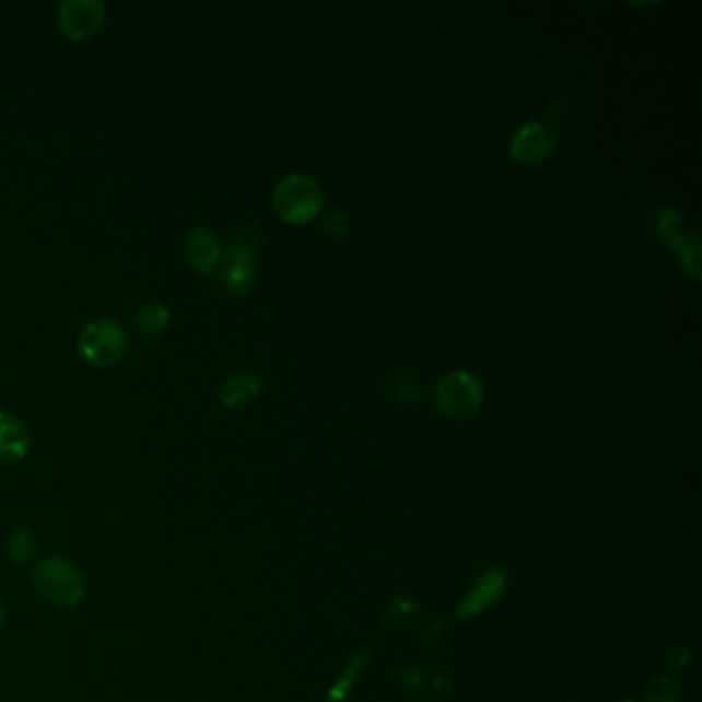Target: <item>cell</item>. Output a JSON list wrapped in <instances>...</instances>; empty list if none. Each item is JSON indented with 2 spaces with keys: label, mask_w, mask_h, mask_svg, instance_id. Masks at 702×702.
<instances>
[{
  "label": "cell",
  "mask_w": 702,
  "mask_h": 702,
  "mask_svg": "<svg viewBox=\"0 0 702 702\" xmlns=\"http://www.w3.org/2000/svg\"><path fill=\"white\" fill-rule=\"evenodd\" d=\"M37 596L58 608H74L87 596L81 569L65 557H44L30 571Z\"/></svg>",
  "instance_id": "6da1fadb"
},
{
  "label": "cell",
  "mask_w": 702,
  "mask_h": 702,
  "mask_svg": "<svg viewBox=\"0 0 702 702\" xmlns=\"http://www.w3.org/2000/svg\"><path fill=\"white\" fill-rule=\"evenodd\" d=\"M274 211L291 225H307L324 207V190L314 177L307 174H291L282 177L272 192Z\"/></svg>",
  "instance_id": "7a4b0ae2"
},
{
  "label": "cell",
  "mask_w": 702,
  "mask_h": 702,
  "mask_svg": "<svg viewBox=\"0 0 702 702\" xmlns=\"http://www.w3.org/2000/svg\"><path fill=\"white\" fill-rule=\"evenodd\" d=\"M260 235L256 227H239L223 247L219 277L233 295H244L256 281V258Z\"/></svg>",
  "instance_id": "3957f363"
},
{
  "label": "cell",
  "mask_w": 702,
  "mask_h": 702,
  "mask_svg": "<svg viewBox=\"0 0 702 702\" xmlns=\"http://www.w3.org/2000/svg\"><path fill=\"white\" fill-rule=\"evenodd\" d=\"M484 400V386L470 371L443 375L433 389V402L443 417L464 421L478 412Z\"/></svg>",
  "instance_id": "277c9868"
},
{
  "label": "cell",
  "mask_w": 702,
  "mask_h": 702,
  "mask_svg": "<svg viewBox=\"0 0 702 702\" xmlns=\"http://www.w3.org/2000/svg\"><path fill=\"white\" fill-rule=\"evenodd\" d=\"M128 349L122 326L109 317L91 319L79 334V352L93 367L116 365Z\"/></svg>",
  "instance_id": "5b68a950"
},
{
  "label": "cell",
  "mask_w": 702,
  "mask_h": 702,
  "mask_svg": "<svg viewBox=\"0 0 702 702\" xmlns=\"http://www.w3.org/2000/svg\"><path fill=\"white\" fill-rule=\"evenodd\" d=\"M106 15V4L100 0H65L58 7V27L62 36L81 42L104 27Z\"/></svg>",
  "instance_id": "8992f818"
},
{
  "label": "cell",
  "mask_w": 702,
  "mask_h": 702,
  "mask_svg": "<svg viewBox=\"0 0 702 702\" xmlns=\"http://www.w3.org/2000/svg\"><path fill=\"white\" fill-rule=\"evenodd\" d=\"M559 147L557 130L545 120H529L511 139L510 153L522 165H536L550 157Z\"/></svg>",
  "instance_id": "52a82bcc"
},
{
  "label": "cell",
  "mask_w": 702,
  "mask_h": 702,
  "mask_svg": "<svg viewBox=\"0 0 702 702\" xmlns=\"http://www.w3.org/2000/svg\"><path fill=\"white\" fill-rule=\"evenodd\" d=\"M507 589V577L503 571L494 569L484 573L480 580L476 581L475 587L468 592V596L461 599V604L457 606V616L461 620L475 618V616L487 612L492 608Z\"/></svg>",
  "instance_id": "ba28073f"
},
{
  "label": "cell",
  "mask_w": 702,
  "mask_h": 702,
  "mask_svg": "<svg viewBox=\"0 0 702 702\" xmlns=\"http://www.w3.org/2000/svg\"><path fill=\"white\" fill-rule=\"evenodd\" d=\"M184 254L196 272L212 274L219 270L223 247L217 233L209 227H194L184 239Z\"/></svg>",
  "instance_id": "9c48e42d"
},
{
  "label": "cell",
  "mask_w": 702,
  "mask_h": 702,
  "mask_svg": "<svg viewBox=\"0 0 702 702\" xmlns=\"http://www.w3.org/2000/svg\"><path fill=\"white\" fill-rule=\"evenodd\" d=\"M32 447V435L25 422L9 412H0V461L17 464L25 459Z\"/></svg>",
  "instance_id": "30bf717a"
},
{
  "label": "cell",
  "mask_w": 702,
  "mask_h": 702,
  "mask_svg": "<svg viewBox=\"0 0 702 702\" xmlns=\"http://www.w3.org/2000/svg\"><path fill=\"white\" fill-rule=\"evenodd\" d=\"M260 389L262 382L254 371H237L221 387L219 400L227 408H244L258 398Z\"/></svg>",
  "instance_id": "8fae6325"
},
{
  "label": "cell",
  "mask_w": 702,
  "mask_h": 702,
  "mask_svg": "<svg viewBox=\"0 0 702 702\" xmlns=\"http://www.w3.org/2000/svg\"><path fill=\"white\" fill-rule=\"evenodd\" d=\"M36 534L30 527H17L9 534L7 552L15 566H27L36 559Z\"/></svg>",
  "instance_id": "7c38bea8"
},
{
  "label": "cell",
  "mask_w": 702,
  "mask_h": 702,
  "mask_svg": "<svg viewBox=\"0 0 702 702\" xmlns=\"http://www.w3.org/2000/svg\"><path fill=\"white\" fill-rule=\"evenodd\" d=\"M172 319V312L167 305L163 303H147L139 309V314L134 316V326L139 328V332L147 334V336H155L161 334Z\"/></svg>",
  "instance_id": "4fadbf2b"
},
{
  "label": "cell",
  "mask_w": 702,
  "mask_h": 702,
  "mask_svg": "<svg viewBox=\"0 0 702 702\" xmlns=\"http://www.w3.org/2000/svg\"><path fill=\"white\" fill-rule=\"evenodd\" d=\"M680 690L669 678H659L655 682H651L645 690L643 702H680Z\"/></svg>",
  "instance_id": "5bb4252c"
},
{
  "label": "cell",
  "mask_w": 702,
  "mask_h": 702,
  "mask_svg": "<svg viewBox=\"0 0 702 702\" xmlns=\"http://www.w3.org/2000/svg\"><path fill=\"white\" fill-rule=\"evenodd\" d=\"M349 225H351L349 214L344 211H340V209H334V211L328 212V214L324 217V229H326L330 235H334V237H342V235H347Z\"/></svg>",
  "instance_id": "9a60e30c"
},
{
  "label": "cell",
  "mask_w": 702,
  "mask_h": 702,
  "mask_svg": "<svg viewBox=\"0 0 702 702\" xmlns=\"http://www.w3.org/2000/svg\"><path fill=\"white\" fill-rule=\"evenodd\" d=\"M389 384L396 387L394 394L400 396L402 400L417 398V382H414V379H410V377H406V375H396V377L389 379Z\"/></svg>",
  "instance_id": "2e32d148"
},
{
  "label": "cell",
  "mask_w": 702,
  "mask_h": 702,
  "mask_svg": "<svg viewBox=\"0 0 702 702\" xmlns=\"http://www.w3.org/2000/svg\"><path fill=\"white\" fill-rule=\"evenodd\" d=\"M9 612H11V608H9V599L0 594V627L9 620Z\"/></svg>",
  "instance_id": "e0dca14e"
}]
</instances>
